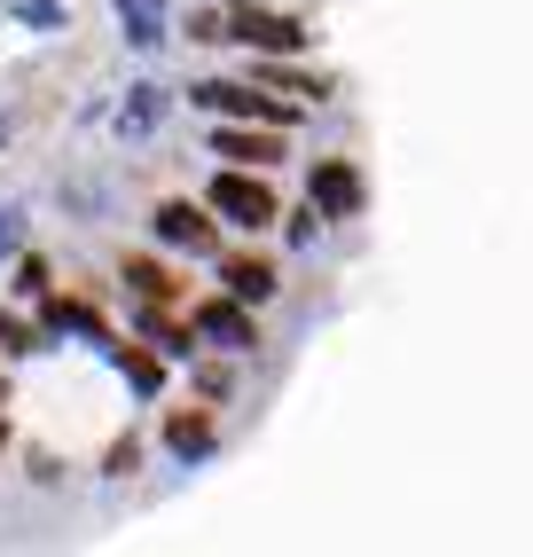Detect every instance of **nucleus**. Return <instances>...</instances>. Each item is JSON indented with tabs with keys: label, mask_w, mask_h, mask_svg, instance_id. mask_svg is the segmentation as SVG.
<instances>
[{
	"label": "nucleus",
	"mask_w": 533,
	"mask_h": 557,
	"mask_svg": "<svg viewBox=\"0 0 533 557\" xmlns=\"http://www.w3.org/2000/svg\"><path fill=\"white\" fill-rule=\"evenodd\" d=\"M149 338H158V346H165V354H188V330H173V322H165V314H149Z\"/></svg>",
	"instance_id": "18"
},
{
	"label": "nucleus",
	"mask_w": 533,
	"mask_h": 557,
	"mask_svg": "<svg viewBox=\"0 0 533 557\" xmlns=\"http://www.w3.org/2000/svg\"><path fill=\"white\" fill-rule=\"evenodd\" d=\"M0 251H16V212H0Z\"/></svg>",
	"instance_id": "19"
},
{
	"label": "nucleus",
	"mask_w": 533,
	"mask_h": 557,
	"mask_svg": "<svg viewBox=\"0 0 533 557\" xmlns=\"http://www.w3.org/2000/svg\"><path fill=\"white\" fill-rule=\"evenodd\" d=\"M126 283L141 290V299H165V290H173V283H165V268H149V259H126Z\"/></svg>",
	"instance_id": "14"
},
{
	"label": "nucleus",
	"mask_w": 533,
	"mask_h": 557,
	"mask_svg": "<svg viewBox=\"0 0 533 557\" xmlns=\"http://www.w3.org/2000/svg\"><path fill=\"white\" fill-rule=\"evenodd\" d=\"M48 330H71V338H95V346H110V338H102V322H95L79 299H48Z\"/></svg>",
	"instance_id": "12"
},
{
	"label": "nucleus",
	"mask_w": 533,
	"mask_h": 557,
	"mask_svg": "<svg viewBox=\"0 0 533 557\" xmlns=\"http://www.w3.org/2000/svg\"><path fill=\"white\" fill-rule=\"evenodd\" d=\"M188 102H204V110H227V119H259V126H283L290 110L283 102H266L251 87H227V79H204V87H188Z\"/></svg>",
	"instance_id": "3"
},
{
	"label": "nucleus",
	"mask_w": 533,
	"mask_h": 557,
	"mask_svg": "<svg viewBox=\"0 0 533 557\" xmlns=\"http://www.w3.org/2000/svg\"><path fill=\"white\" fill-rule=\"evenodd\" d=\"M110 361L126 369V385H134V393H158V361H149V354H134V346H110Z\"/></svg>",
	"instance_id": "13"
},
{
	"label": "nucleus",
	"mask_w": 533,
	"mask_h": 557,
	"mask_svg": "<svg viewBox=\"0 0 533 557\" xmlns=\"http://www.w3.org/2000/svg\"><path fill=\"white\" fill-rule=\"evenodd\" d=\"M197 338H212V346H227V354H251L259 346V330H251V314H244V299H212V307H197Z\"/></svg>",
	"instance_id": "4"
},
{
	"label": "nucleus",
	"mask_w": 533,
	"mask_h": 557,
	"mask_svg": "<svg viewBox=\"0 0 533 557\" xmlns=\"http://www.w3.org/2000/svg\"><path fill=\"white\" fill-rule=\"evenodd\" d=\"M307 205H314L322 220H346V212L361 205V173H354V165H314V189H307Z\"/></svg>",
	"instance_id": "5"
},
{
	"label": "nucleus",
	"mask_w": 533,
	"mask_h": 557,
	"mask_svg": "<svg viewBox=\"0 0 533 557\" xmlns=\"http://www.w3.org/2000/svg\"><path fill=\"white\" fill-rule=\"evenodd\" d=\"M0 354H40V338H32L24 322H0Z\"/></svg>",
	"instance_id": "16"
},
{
	"label": "nucleus",
	"mask_w": 533,
	"mask_h": 557,
	"mask_svg": "<svg viewBox=\"0 0 533 557\" xmlns=\"http://www.w3.org/2000/svg\"><path fill=\"white\" fill-rule=\"evenodd\" d=\"M119 24L134 48H158L165 40V0H119Z\"/></svg>",
	"instance_id": "9"
},
{
	"label": "nucleus",
	"mask_w": 533,
	"mask_h": 557,
	"mask_svg": "<svg viewBox=\"0 0 533 557\" xmlns=\"http://www.w3.org/2000/svg\"><path fill=\"white\" fill-rule=\"evenodd\" d=\"M259 79H266V87H283V95H322V79H290V71H275V63H266Z\"/></svg>",
	"instance_id": "17"
},
{
	"label": "nucleus",
	"mask_w": 533,
	"mask_h": 557,
	"mask_svg": "<svg viewBox=\"0 0 533 557\" xmlns=\"http://www.w3.org/2000/svg\"><path fill=\"white\" fill-rule=\"evenodd\" d=\"M212 212L236 220V228H266V220H275V197H266V181H251V173H220L212 181Z\"/></svg>",
	"instance_id": "2"
},
{
	"label": "nucleus",
	"mask_w": 533,
	"mask_h": 557,
	"mask_svg": "<svg viewBox=\"0 0 533 557\" xmlns=\"http://www.w3.org/2000/svg\"><path fill=\"white\" fill-rule=\"evenodd\" d=\"M220 283H227V299H244V307L275 299V268H266V259H227V268H220Z\"/></svg>",
	"instance_id": "8"
},
{
	"label": "nucleus",
	"mask_w": 533,
	"mask_h": 557,
	"mask_svg": "<svg viewBox=\"0 0 533 557\" xmlns=\"http://www.w3.org/2000/svg\"><path fill=\"white\" fill-rule=\"evenodd\" d=\"M165 448H173L181 463L212 456V424H204V417H173V424H165Z\"/></svg>",
	"instance_id": "10"
},
{
	"label": "nucleus",
	"mask_w": 533,
	"mask_h": 557,
	"mask_svg": "<svg viewBox=\"0 0 533 557\" xmlns=\"http://www.w3.org/2000/svg\"><path fill=\"white\" fill-rule=\"evenodd\" d=\"M16 16L40 24V32H63V0H16Z\"/></svg>",
	"instance_id": "15"
},
{
	"label": "nucleus",
	"mask_w": 533,
	"mask_h": 557,
	"mask_svg": "<svg viewBox=\"0 0 533 557\" xmlns=\"http://www.w3.org/2000/svg\"><path fill=\"white\" fill-rule=\"evenodd\" d=\"M220 40H244V48H259V55H290V48H307V24H290V16H266V9H236Z\"/></svg>",
	"instance_id": "1"
},
{
	"label": "nucleus",
	"mask_w": 533,
	"mask_h": 557,
	"mask_svg": "<svg viewBox=\"0 0 533 557\" xmlns=\"http://www.w3.org/2000/svg\"><path fill=\"white\" fill-rule=\"evenodd\" d=\"M165 119V95L158 87H126V110H119V134H149Z\"/></svg>",
	"instance_id": "11"
},
{
	"label": "nucleus",
	"mask_w": 533,
	"mask_h": 557,
	"mask_svg": "<svg viewBox=\"0 0 533 557\" xmlns=\"http://www.w3.org/2000/svg\"><path fill=\"white\" fill-rule=\"evenodd\" d=\"M0 432H9V424H0Z\"/></svg>",
	"instance_id": "20"
},
{
	"label": "nucleus",
	"mask_w": 533,
	"mask_h": 557,
	"mask_svg": "<svg viewBox=\"0 0 533 557\" xmlns=\"http://www.w3.org/2000/svg\"><path fill=\"white\" fill-rule=\"evenodd\" d=\"M158 244H173V251H212V220H204V205L173 197V205L158 212Z\"/></svg>",
	"instance_id": "6"
},
{
	"label": "nucleus",
	"mask_w": 533,
	"mask_h": 557,
	"mask_svg": "<svg viewBox=\"0 0 533 557\" xmlns=\"http://www.w3.org/2000/svg\"><path fill=\"white\" fill-rule=\"evenodd\" d=\"M212 150H220V158H244V165H266V158H283V134H275V126H266V134H251V126H220Z\"/></svg>",
	"instance_id": "7"
}]
</instances>
